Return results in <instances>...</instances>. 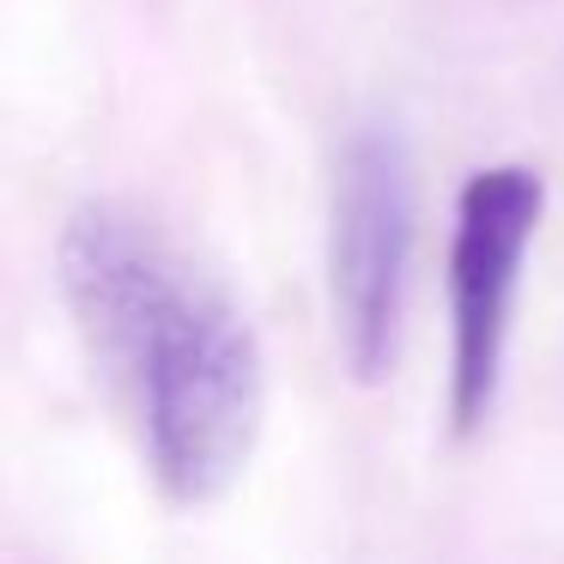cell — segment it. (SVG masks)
I'll return each mask as SVG.
<instances>
[{
    "instance_id": "6da1fadb",
    "label": "cell",
    "mask_w": 564,
    "mask_h": 564,
    "mask_svg": "<svg viewBox=\"0 0 564 564\" xmlns=\"http://www.w3.org/2000/svg\"><path fill=\"white\" fill-rule=\"evenodd\" d=\"M55 261L91 365L134 419L152 486L183 510L225 498L268 413L249 316L159 225L110 200L67 219Z\"/></svg>"
},
{
    "instance_id": "7a4b0ae2",
    "label": "cell",
    "mask_w": 564,
    "mask_h": 564,
    "mask_svg": "<svg viewBox=\"0 0 564 564\" xmlns=\"http://www.w3.org/2000/svg\"><path fill=\"white\" fill-rule=\"evenodd\" d=\"M419 243L413 147L394 122H358L334 159L328 304L340 358L358 382H382L401 358L406 285Z\"/></svg>"
},
{
    "instance_id": "3957f363",
    "label": "cell",
    "mask_w": 564,
    "mask_h": 564,
    "mask_svg": "<svg viewBox=\"0 0 564 564\" xmlns=\"http://www.w3.org/2000/svg\"><path fill=\"white\" fill-rule=\"evenodd\" d=\"M540 219H546V183L528 164H486L455 195V231H449V431L455 437H474L498 406L516 292H522V268Z\"/></svg>"
}]
</instances>
